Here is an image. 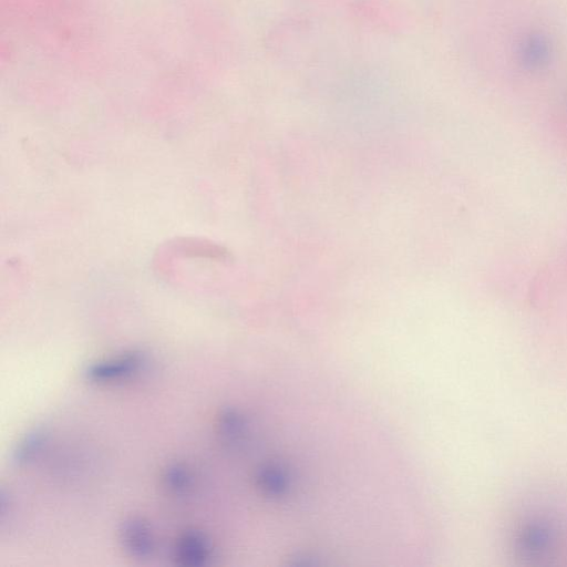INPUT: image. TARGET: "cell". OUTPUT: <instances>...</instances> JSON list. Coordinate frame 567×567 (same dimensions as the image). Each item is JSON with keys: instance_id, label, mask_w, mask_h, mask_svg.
Masks as SVG:
<instances>
[{"instance_id": "cell-5", "label": "cell", "mask_w": 567, "mask_h": 567, "mask_svg": "<svg viewBox=\"0 0 567 567\" xmlns=\"http://www.w3.org/2000/svg\"><path fill=\"white\" fill-rule=\"evenodd\" d=\"M212 547L204 534L188 530L182 534L174 546V557L179 565L198 567L210 558Z\"/></svg>"}, {"instance_id": "cell-9", "label": "cell", "mask_w": 567, "mask_h": 567, "mask_svg": "<svg viewBox=\"0 0 567 567\" xmlns=\"http://www.w3.org/2000/svg\"><path fill=\"white\" fill-rule=\"evenodd\" d=\"M260 487L269 495H279L286 489V476L275 466H268L259 472L257 478Z\"/></svg>"}, {"instance_id": "cell-8", "label": "cell", "mask_w": 567, "mask_h": 567, "mask_svg": "<svg viewBox=\"0 0 567 567\" xmlns=\"http://www.w3.org/2000/svg\"><path fill=\"white\" fill-rule=\"evenodd\" d=\"M45 443L44 433L34 431L25 435L17 445L13 460L18 465H25L37 458Z\"/></svg>"}, {"instance_id": "cell-2", "label": "cell", "mask_w": 567, "mask_h": 567, "mask_svg": "<svg viewBox=\"0 0 567 567\" xmlns=\"http://www.w3.org/2000/svg\"><path fill=\"white\" fill-rule=\"evenodd\" d=\"M557 53V39L546 27H527L514 40V63L527 76L548 74L556 63Z\"/></svg>"}, {"instance_id": "cell-3", "label": "cell", "mask_w": 567, "mask_h": 567, "mask_svg": "<svg viewBox=\"0 0 567 567\" xmlns=\"http://www.w3.org/2000/svg\"><path fill=\"white\" fill-rule=\"evenodd\" d=\"M145 364L146 359L143 353L131 351L92 363L86 369L85 375L91 382L113 383L137 374Z\"/></svg>"}, {"instance_id": "cell-6", "label": "cell", "mask_w": 567, "mask_h": 567, "mask_svg": "<svg viewBox=\"0 0 567 567\" xmlns=\"http://www.w3.org/2000/svg\"><path fill=\"white\" fill-rule=\"evenodd\" d=\"M218 434L221 441L230 447H238L246 442L247 423L243 415L235 410H225L217 421Z\"/></svg>"}, {"instance_id": "cell-4", "label": "cell", "mask_w": 567, "mask_h": 567, "mask_svg": "<svg viewBox=\"0 0 567 567\" xmlns=\"http://www.w3.org/2000/svg\"><path fill=\"white\" fill-rule=\"evenodd\" d=\"M120 539L125 550L136 558H147L155 550L153 532L142 518L126 519L121 526Z\"/></svg>"}, {"instance_id": "cell-1", "label": "cell", "mask_w": 567, "mask_h": 567, "mask_svg": "<svg viewBox=\"0 0 567 567\" xmlns=\"http://www.w3.org/2000/svg\"><path fill=\"white\" fill-rule=\"evenodd\" d=\"M566 533L560 518L536 509L517 518L509 540L517 558L543 564L561 557Z\"/></svg>"}, {"instance_id": "cell-7", "label": "cell", "mask_w": 567, "mask_h": 567, "mask_svg": "<svg viewBox=\"0 0 567 567\" xmlns=\"http://www.w3.org/2000/svg\"><path fill=\"white\" fill-rule=\"evenodd\" d=\"M162 481L171 494L185 495L192 489L194 477L185 464L173 463L165 468Z\"/></svg>"}]
</instances>
